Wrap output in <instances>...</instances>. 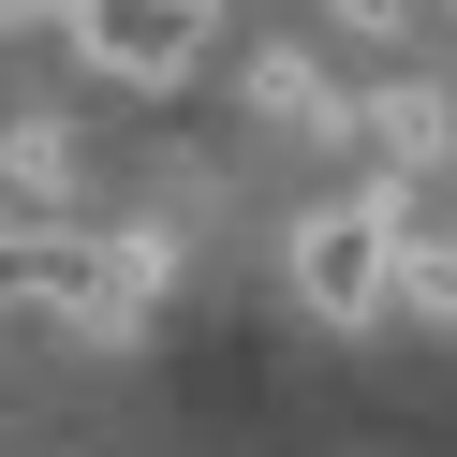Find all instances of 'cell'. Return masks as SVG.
Masks as SVG:
<instances>
[{
	"label": "cell",
	"mask_w": 457,
	"mask_h": 457,
	"mask_svg": "<svg viewBox=\"0 0 457 457\" xmlns=\"http://www.w3.org/2000/svg\"><path fill=\"white\" fill-rule=\"evenodd\" d=\"M178 251L162 237H60V221H0V310H60V325H133Z\"/></svg>",
	"instance_id": "cell-1"
},
{
	"label": "cell",
	"mask_w": 457,
	"mask_h": 457,
	"mask_svg": "<svg viewBox=\"0 0 457 457\" xmlns=\"http://www.w3.org/2000/svg\"><path fill=\"white\" fill-rule=\"evenodd\" d=\"M295 295L325 310V325H369V310L398 295V207L384 192H339V207L295 221Z\"/></svg>",
	"instance_id": "cell-2"
},
{
	"label": "cell",
	"mask_w": 457,
	"mask_h": 457,
	"mask_svg": "<svg viewBox=\"0 0 457 457\" xmlns=\"http://www.w3.org/2000/svg\"><path fill=\"white\" fill-rule=\"evenodd\" d=\"M60 30H74V60H89L104 89H178V74L207 60V0H74Z\"/></svg>",
	"instance_id": "cell-3"
},
{
	"label": "cell",
	"mask_w": 457,
	"mask_h": 457,
	"mask_svg": "<svg viewBox=\"0 0 457 457\" xmlns=\"http://www.w3.org/2000/svg\"><path fill=\"white\" fill-rule=\"evenodd\" d=\"M398 295H413L428 325H457V237H428V251H398Z\"/></svg>",
	"instance_id": "cell-4"
},
{
	"label": "cell",
	"mask_w": 457,
	"mask_h": 457,
	"mask_svg": "<svg viewBox=\"0 0 457 457\" xmlns=\"http://www.w3.org/2000/svg\"><path fill=\"white\" fill-rule=\"evenodd\" d=\"M339 30H428V0H325Z\"/></svg>",
	"instance_id": "cell-5"
}]
</instances>
